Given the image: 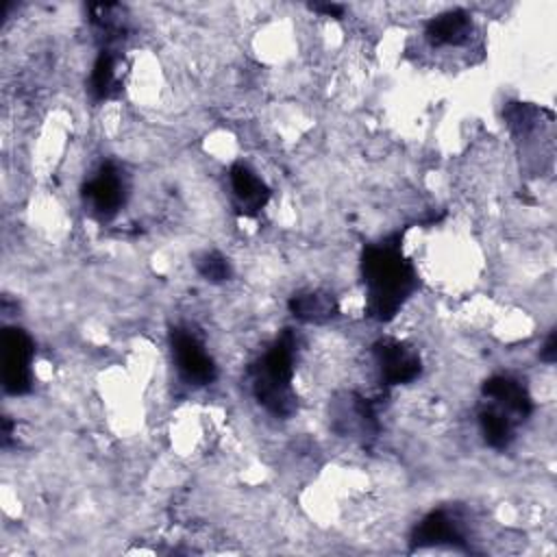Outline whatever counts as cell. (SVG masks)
<instances>
[{
    "label": "cell",
    "mask_w": 557,
    "mask_h": 557,
    "mask_svg": "<svg viewBox=\"0 0 557 557\" xmlns=\"http://www.w3.org/2000/svg\"><path fill=\"white\" fill-rule=\"evenodd\" d=\"M361 274L366 283V311L381 322L392 320L418 285L411 261L403 257L400 235L366 246Z\"/></svg>",
    "instance_id": "6da1fadb"
},
{
    "label": "cell",
    "mask_w": 557,
    "mask_h": 557,
    "mask_svg": "<svg viewBox=\"0 0 557 557\" xmlns=\"http://www.w3.org/2000/svg\"><path fill=\"white\" fill-rule=\"evenodd\" d=\"M294 335L283 333L270 350L250 368L252 392L270 413L287 418L296 411V394L292 389L294 376Z\"/></svg>",
    "instance_id": "7a4b0ae2"
},
{
    "label": "cell",
    "mask_w": 557,
    "mask_h": 557,
    "mask_svg": "<svg viewBox=\"0 0 557 557\" xmlns=\"http://www.w3.org/2000/svg\"><path fill=\"white\" fill-rule=\"evenodd\" d=\"M33 342L15 326L2 331V383L9 394H24L30 389Z\"/></svg>",
    "instance_id": "3957f363"
},
{
    "label": "cell",
    "mask_w": 557,
    "mask_h": 557,
    "mask_svg": "<svg viewBox=\"0 0 557 557\" xmlns=\"http://www.w3.org/2000/svg\"><path fill=\"white\" fill-rule=\"evenodd\" d=\"M172 355L181 376L189 385H209L215 381L218 370L213 359L207 355L200 339L187 329L172 331Z\"/></svg>",
    "instance_id": "277c9868"
},
{
    "label": "cell",
    "mask_w": 557,
    "mask_h": 557,
    "mask_svg": "<svg viewBox=\"0 0 557 557\" xmlns=\"http://www.w3.org/2000/svg\"><path fill=\"white\" fill-rule=\"evenodd\" d=\"M372 352H374L381 379L387 385L411 383L413 379H418V374L422 370L418 352H413L407 344H403L398 339H392V337L379 339L374 344Z\"/></svg>",
    "instance_id": "5b68a950"
},
{
    "label": "cell",
    "mask_w": 557,
    "mask_h": 557,
    "mask_svg": "<svg viewBox=\"0 0 557 557\" xmlns=\"http://www.w3.org/2000/svg\"><path fill=\"white\" fill-rule=\"evenodd\" d=\"M426 546H453L470 550L459 518L448 509H435L416 524L411 533V548Z\"/></svg>",
    "instance_id": "8992f818"
},
{
    "label": "cell",
    "mask_w": 557,
    "mask_h": 557,
    "mask_svg": "<svg viewBox=\"0 0 557 557\" xmlns=\"http://www.w3.org/2000/svg\"><path fill=\"white\" fill-rule=\"evenodd\" d=\"M83 196L98 218H113L124 202V183L117 168L113 163H104L96 172V176L87 181V185L83 187Z\"/></svg>",
    "instance_id": "52a82bcc"
},
{
    "label": "cell",
    "mask_w": 557,
    "mask_h": 557,
    "mask_svg": "<svg viewBox=\"0 0 557 557\" xmlns=\"http://www.w3.org/2000/svg\"><path fill=\"white\" fill-rule=\"evenodd\" d=\"M483 396L492 403V407L507 413L513 422L524 420L533 411V403L527 385L509 374L490 376L483 383Z\"/></svg>",
    "instance_id": "ba28073f"
},
{
    "label": "cell",
    "mask_w": 557,
    "mask_h": 557,
    "mask_svg": "<svg viewBox=\"0 0 557 557\" xmlns=\"http://www.w3.org/2000/svg\"><path fill=\"white\" fill-rule=\"evenodd\" d=\"M331 418H333L335 431H339L342 435L366 437V435L376 433V420H374V411H372V405L368 403V398L346 394L344 400L335 403Z\"/></svg>",
    "instance_id": "9c48e42d"
},
{
    "label": "cell",
    "mask_w": 557,
    "mask_h": 557,
    "mask_svg": "<svg viewBox=\"0 0 557 557\" xmlns=\"http://www.w3.org/2000/svg\"><path fill=\"white\" fill-rule=\"evenodd\" d=\"M228 178H231L235 205L242 213L255 215L259 209L265 207L270 198V189L246 163H235L228 172Z\"/></svg>",
    "instance_id": "30bf717a"
},
{
    "label": "cell",
    "mask_w": 557,
    "mask_h": 557,
    "mask_svg": "<svg viewBox=\"0 0 557 557\" xmlns=\"http://www.w3.org/2000/svg\"><path fill=\"white\" fill-rule=\"evenodd\" d=\"M472 20L463 9L446 11L426 24V39L433 46H461L470 39Z\"/></svg>",
    "instance_id": "8fae6325"
},
{
    "label": "cell",
    "mask_w": 557,
    "mask_h": 557,
    "mask_svg": "<svg viewBox=\"0 0 557 557\" xmlns=\"http://www.w3.org/2000/svg\"><path fill=\"white\" fill-rule=\"evenodd\" d=\"M289 311L302 322H326L337 313V302L329 292H298L289 298Z\"/></svg>",
    "instance_id": "7c38bea8"
},
{
    "label": "cell",
    "mask_w": 557,
    "mask_h": 557,
    "mask_svg": "<svg viewBox=\"0 0 557 557\" xmlns=\"http://www.w3.org/2000/svg\"><path fill=\"white\" fill-rule=\"evenodd\" d=\"M479 424H481V433L485 437V442L492 446V448H507L513 440V420L503 413L500 409L496 407H485L481 413H479Z\"/></svg>",
    "instance_id": "4fadbf2b"
},
{
    "label": "cell",
    "mask_w": 557,
    "mask_h": 557,
    "mask_svg": "<svg viewBox=\"0 0 557 557\" xmlns=\"http://www.w3.org/2000/svg\"><path fill=\"white\" fill-rule=\"evenodd\" d=\"M115 85V57L109 50H102L94 63L89 76V94L94 100H107Z\"/></svg>",
    "instance_id": "5bb4252c"
},
{
    "label": "cell",
    "mask_w": 557,
    "mask_h": 557,
    "mask_svg": "<svg viewBox=\"0 0 557 557\" xmlns=\"http://www.w3.org/2000/svg\"><path fill=\"white\" fill-rule=\"evenodd\" d=\"M198 272L213 283L226 281L231 276V265L228 261L220 255V252H207L205 257H200L198 261Z\"/></svg>",
    "instance_id": "9a60e30c"
},
{
    "label": "cell",
    "mask_w": 557,
    "mask_h": 557,
    "mask_svg": "<svg viewBox=\"0 0 557 557\" xmlns=\"http://www.w3.org/2000/svg\"><path fill=\"white\" fill-rule=\"evenodd\" d=\"M555 357H557V333L550 331V335L544 342V348L540 350V359L546 363H553Z\"/></svg>",
    "instance_id": "2e32d148"
},
{
    "label": "cell",
    "mask_w": 557,
    "mask_h": 557,
    "mask_svg": "<svg viewBox=\"0 0 557 557\" xmlns=\"http://www.w3.org/2000/svg\"><path fill=\"white\" fill-rule=\"evenodd\" d=\"M313 11L318 13H324V15H331V17H339L342 15V7L339 4H311Z\"/></svg>",
    "instance_id": "e0dca14e"
}]
</instances>
